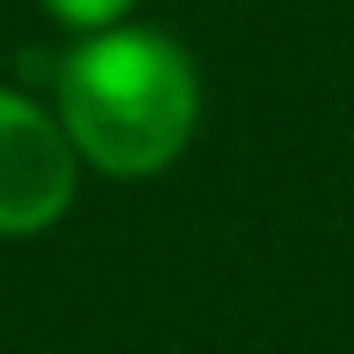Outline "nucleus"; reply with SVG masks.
<instances>
[{
    "label": "nucleus",
    "instance_id": "nucleus-2",
    "mask_svg": "<svg viewBox=\"0 0 354 354\" xmlns=\"http://www.w3.org/2000/svg\"><path fill=\"white\" fill-rule=\"evenodd\" d=\"M81 187V156L50 100L0 87V236L50 230Z\"/></svg>",
    "mask_w": 354,
    "mask_h": 354
},
{
    "label": "nucleus",
    "instance_id": "nucleus-1",
    "mask_svg": "<svg viewBox=\"0 0 354 354\" xmlns=\"http://www.w3.org/2000/svg\"><path fill=\"white\" fill-rule=\"evenodd\" d=\"M50 106L81 168L112 180H149L187 156L205 118V81L180 37L156 25H112L75 37L56 62Z\"/></svg>",
    "mask_w": 354,
    "mask_h": 354
},
{
    "label": "nucleus",
    "instance_id": "nucleus-3",
    "mask_svg": "<svg viewBox=\"0 0 354 354\" xmlns=\"http://www.w3.org/2000/svg\"><path fill=\"white\" fill-rule=\"evenodd\" d=\"M62 31H75V37H87V31H112V25H124L131 12H137V0H37Z\"/></svg>",
    "mask_w": 354,
    "mask_h": 354
}]
</instances>
